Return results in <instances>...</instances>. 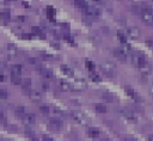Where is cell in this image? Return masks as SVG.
Listing matches in <instances>:
<instances>
[{
    "mask_svg": "<svg viewBox=\"0 0 153 141\" xmlns=\"http://www.w3.org/2000/svg\"><path fill=\"white\" fill-rule=\"evenodd\" d=\"M42 88H43L44 91H48V90H49V85H48L47 82H42Z\"/></svg>",
    "mask_w": 153,
    "mask_h": 141,
    "instance_id": "cell-39",
    "label": "cell"
},
{
    "mask_svg": "<svg viewBox=\"0 0 153 141\" xmlns=\"http://www.w3.org/2000/svg\"><path fill=\"white\" fill-rule=\"evenodd\" d=\"M7 122V117H6V115H5V112L2 111V110H0V123H6Z\"/></svg>",
    "mask_w": 153,
    "mask_h": 141,
    "instance_id": "cell-35",
    "label": "cell"
},
{
    "mask_svg": "<svg viewBox=\"0 0 153 141\" xmlns=\"http://www.w3.org/2000/svg\"><path fill=\"white\" fill-rule=\"evenodd\" d=\"M29 97H30V99H31L32 102H35V103H38V102L42 100V93H41L39 91H37V90H32V91L30 92Z\"/></svg>",
    "mask_w": 153,
    "mask_h": 141,
    "instance_id": "cell-12",
    "label": "cell"
},
{
    "mask_svg": "<svg viewBox=\"0 0 153 141\" xmlns=\"http://www.w3.org/2000/svg\"><path fill=\"white\" fill-rule=\"evenodd\" d=\"M121 49H122L127 55L131 51V47H130V44H127V43H123V47H121Z\"/></svg>",
    "mask_w": 153,
    "mask_h": 141,
    "instance_id": "cell-32",
    "label": "cell"
},
{
    "mask_svg": "<svg viewBox=\"0 0 153 141\" xmlns=\"http://www.w3.org/2000/svg\"><path fill=\"white\" fill-rule=\"evenodd\" d=\"M18 20H20V22H25V20H26V17H24V16H19V17H18Z\"/></svg>",
    "mask_w": 153,
    "mask_h": 141,
    "instance_id": "cell-43",
    "label": "cell"
},
{
    "mask_svg": "<svg viewBox=\"0 0 153 141\" xmlns=\"http://www.w3.org/2000/svg\"><path fill=\"white\" fill-rule=\"evenodd\" d=\"M90 78H91L92 81H97V82H99V81L102 80L100 76H99L97 73H91V74H90Z\"/></svg>",
    "mask_w": 153,
    "mask_h": 141,
    "instance_id": "cell-34",
    "label": "cell"
},
{
    "mask_svg": "<svg viewBox=\"0 0 153 141\" xmlns=\"http://www.w3.org/2000/svg\"><path fill=\"white\" fill-rule=\"evenodd\" d=\"M22 118H23V122H24L26 125H31V124H33L35 121H36V116H35L33 114H30V112H26Z\"/></svg>",
    "mask_w": 153,
    "mask_h": 141,
    "instance_id": "cell-10",
    "label": "cell"
},
{
    "mask_svg": "<svg viewBox=\"0 0 153 141\" xmlns=\"http://www.w3.org/2000/svg\"><path fill=\"white\" fill-rule=\"evenodd\" d=\"M49 125H50L51 128H54V129H61L62 125H63V123H62V121H61L60 118H57V117H51V118H49Z\"/></svg>",
    "mask_w": 153,
    "mask_h": 141,
    "instance_id": "cell-9",
    "label": "cell"
},
{
    "mask_svg": "<svg viewBox=\"0 0 153 141\" xmlns=\"http://www.w3.org/2000/svg\"><path fill=\"white\" fill-rule=\"evenodd\" d=\"M114 55H115L118 60H121V61H126V60H127V56H128V55H127V54H126L121 48L115 49V50H114Z\"/></svg>",
    "mask_w": 153,
    "mask_h": 141,
    "instance_id": "cell-15",
    "label": "cell"
},
{
    "mask_svg": "<svg viewBox=\"0 0 153 141\" xmlns=\"http://www.w3.org/2000/svg\"><path fill=\"white\" fill-rule=\"evenodd\" d=\"M126 92L128 93V96L130 97V98H133L135 102H141V98H140V96L133 90V88H130V87H126Z\"/></svg>",
    "mask_w": 153,
    "mask_h": 141,
    "instance_id": "cell-16",
    "label": "cell"
},
{
    "mask_svg": "<svg viewBox=\"0 0 153 141\" xmlns=\"http://www.w3.org/2000/svg\"><path fill=\"white\" fill-rule=\"evenodd\" d=\"M86 67H87L88 69H91V70H92V69L94 68V65H93V62H91L90 60H87V61H86Z\"/></svg>",
    "mask_w": 153,
    "mask_h": 141,
    "instance_id": "cell-37",
    "label": "cell"
},
{
    "mask_svg": "<svg viewBox=\"0 0 153 141\" xmlns=\"http://www.w3.org/2000/svg\"><path fill=\"white\" fill-rule=\"evenodd\" d=\"M61 72H62L65 75L69 76V78H73V76H74V70H73L71 67H68V66H61Z\"/></svg>",
    "mask_w": 153,
    "mask_h": 141,
    "instance_id": "cell-17",
    "label": "cell"
},
{
    "mask_svg": "<svg viewBox=\"0 0 153 141\" xmlns=\"http://www.w3.org/2000/svg\"><path fill=\"white\" fill-rule=\"evenodd\" d=\"M22 90H23V93L25 94V96H29L30 94V92H31V80L29 79V78H26V79H23L22 80Z\"/></svg>",
    "mask_w": 153,
    "mask_h": 141,
    "instance_id": "cell-6",
    "label": "cell"
},
{
    "mask_svg": "<svg viewBox=\"0 0 153 141\" xmlns=\"http://www.w3.org/2000/svg\"><path fill=\"white\" fill-rule=\"evenodd\" d=\"M11 81L13 85H20L22 84V79H20V75H16V74H12L11 75Z\"/></svg>",
    "mask_w": 153,
    "mask_h": 141,
    "instance_id": "cell-23",
    "label": "cell"
},
{
    "mask_svg": "<svg viewBox=\"0 0 153 141\" xmlns=\"http://www.w3.org/2000/svg\"><path fill=\"white\" fill-rule=\"evenodd\" d=\"M6 1H17V0H6Z\"/></svg>",
    "mask_w": 153,
    "mask_h": 141,
    "instance_id": "cell-49",
    "label": "cell"
},
{
    "mask_svg": "<svg viewBox=\"0 0 153 141\" xmlns=\"http://www.w3.org/2000/svg\"><path fill=\"white\" fill-rule=\"evenodd\" d=\"M8 98V92L5 88H0V99H7Z\"/></svg>",
    "mask_w": 153,
    "mask_h": 141,
    "instance_id": "cell-33",
    "label": "cell"
},
{
    "mask_svg": "<svg viewBox=\"0 0 153 141\" xmlns=\"http://www.w3.org/2000/svg\"><path fill=\"white\" fill-rule=\"evenodd\" d=\"M87 133H88V135H90L91 137H98V136L100 135L99 129L96 128V127H90V128L87 129Z\"/></svg>",
    "mask_w": 153,
    "mask_h": 141,
    "instance_id": "cell-19",
    "label": "cell"
},
{
    "mask_svg": "<svg viewBox=\"0 0 153 141\" xmlns=\"http://www.w3.org/2000/svg\"><path fill=\"white\" fill-rule=\"evenodd\" d=\"M71 86H72V90L73 91L81 92V91H85L87 88V82L84 79H76V80H74L71 84Z\"/></svg>",
    "mask_w": 153,
    "mask_h": 141,
    "instance_id": "cell-4",
    "label": "cell"
},
{
    "mask_svg": "<svg viewBox=\"0 0 153 141\" xmlns=\"http://www.w3.org/2000/svg\"><path fill=\"white\" fill-rule=\"evenodd\" d=\"M72 103H74V105H80V103L78 100H72Z\"/></svg>",
    "mask_w": 153,
    "mask_h": 141,
    "instance_id": "cell-46",
    "label": "cell"
},
{
    "mask_svg": "<svg viewBox=\"0 0 153 141\" xmlns=\"http://www.w3.org/2000/svg\"><path fill=\"white\" fill-rule=\"evenodd\" d=\"M74 2H75V5H76L79 8H81V10H85V8L87 7L86 0H74Z\"/></svg>",
    "mask_w": 153,
    "mask_h": 141,
    "instance_id": "cell-26",
    "label": "cell"
},
{
    "mask_svg": "<svg viewBox=\"0 0 153 141\" xmlns=\"http://www.w3.org/2000/svg\"><path fill=\"white\" fill-rule=\"evenodd\" d=\"M4 79H5L4 74H2V73H0V81H4Z\"/></svg>",
    "mask_w": 153,
    "mask_h": 141,
    "instance_id": "cell-45",
    "label": "cell"
},
{
    "mask_svg": "<svg viewBox=\"0 0 153 141\" xmlns=\"http://www.w3.org/2000/svg\"><path fill=\"white\" fill-rule=\"evenodd\" d=\"M0 16H1V18L6 19V20H8V19L11 18V13H10V11H7V10L1 11V12H0Z\"/></svg>",
    "mask_w": 153,
    "mask_h": 141,
    "instance_id": "cell-29",
    "label": "cell"
},
{
    "mask_svg": "<svg viewBox=\"0 0 153 141\" xmlns=\"http://www.w3.org/2000/svg\"><path fill=\"white\" fill-rule=\"evenodd\" d=\"M55 13H56V11H55L54 7H51V6H48V7H47V16H48V18H49L50 20H54Z\"/></svg>",
    "mask_w": 153,
    "mask_h": 141,
    "instance_id": "cell-22",
    "label": "cell"
},
{
    "mask_svg": "<svg viewBox=\"0 0 153 141\" xmlns=\"http://www.w3.org/2000/svg\"><path fill=\"white\" fill-rule=\"evenodd\" d=\"M6 50H7V54H8V57L13 59L18 55V48L13 44V43H8L7 47H6Z\"/></svg>",
    "mask_w": 153,
    "mask_h": 141,
    "instance_id": "cell-8",
    "label": "cell"
},
{
    "mask_svg": "<svg viewBox=\"0 0 153 141\" xmlns=\"http://www.w3.org/2000/svg\"><path fill=\"white\" fill-rule=\"evenodd\" d=\"M32 32H33L35 35H37V36H41L42 38L44 37V33H43V31H42L39 27H37V26H32Z\"/></svg>",
    "mask_w": 153,
    "mask_h": 141,
    "instance_id": "cell-27",
    "label": "cell"
},
{
    "mask_svg": "<svg viewBox=\"0 0 153 141\" xmlns=\"http://www.w3.org/2000/svg\"><path fill=\"white\" fill-rule=\"evenodd\" d=\"M102 98H103L105 102H109V103H112V102L115 100L114 96H112V94H110V93H106V92H104V93L102 94Z\"/></svg>",
    "mask_w": 153,
    "mask_h": 141,
    "instance_id": "cell-25",
    "label": "cell"
},
{
    "mask_svg": "<svg viewBox=\"0 0 153 141\" xmlns=\"http://www.w3.org/2000/svg\"><path fill=\"white\" fill-rule=\"evenodd\" d=\"M92 2H94V4H103L105 0H91Z\"/></svg>",
    "mask_w": 153,
    "mask_h": 141,
    "instance_id": "cell-44",
    "label": "cell"
},
{
    "mask_svg": "<svg viewBox=\"0 0 153 141\" xmlns=\"http://www.w3.org/2000/svg\"><path fill=\"white\" fill-rule=\"evenodd\" d=\"M42 55H43V59H47V60H53V59H54V57H53V55L47 54V53H43Z\"/></svg>",
    "mask_w": 153,
    "mask_h": 141,
    "instance_id": "cell-38",
    "label": "cell"
},
{
    "mask_svg": "<svg viewBox=\"0 0 153 141\" xmlns=\"http://www.w3.org/2000/svg\"><path fill=\"white\" fill-rule=\"evenodd\" d=\"M100 68H102L103 73L106 74L108 76H114L115 73H116V66H115L112 62H110V61L103 62L102 66H100Z\"/></svg>",
    "mask_w": 153,
    "mask_h": 141,
    "instance_id": "cell-3",
    "label": "cell"
},
{
    "mask_svg": "<svg viewBox=\"0 0 153 141\" xmlns=\"http://www.w3.org/2000/svg\"><path fill=\"white\" fill-rule=\"evenodd\" d=\"M131 12L134 13V14H141V12H142V10H141V6H137V5H134V6H131Z\"/></svg>",
    "mask_w": 153,
    "mask_h": 141,
    "instance_id": "cell-28",
    "label": "cell"
},
{
    "mask_svg": "<svg viewBox=\"0 0 153 141\" xmlns=\"http://www.w3.org/2000/svg\"><path fill=\"white\" fill-rule=\"evenodd\" d=\"M84 13L86 17H90V18H98L100 16V11L99 8H96L93 6H87L85 10H84Z\"/></svg>",
    "mask_w": 153,
    "mask_h": 141,
    "instance_id": "cell-5",
    "label": "cell"
},
{
    "mask_svg": "<svg viewBox=\"0 0 153 141\" xmlns=\"http://www.w3.org/2000/svg\"><path fill=\"white\" fill-rule=\"evenodd\" d=\"M117 111H118V114H120V115H121L126 121H128L129 123H136V122H137L136 116H135L130 110L124 109V108H121V109H118Z\"/></svg>",
    "mask_w": 153,
    "mask_h": 141,
    "instance_id": "cell-1",
    "label": "cell"
},
{
    "mask_svg": "<svg viewBox=\"0 0 153 141\" xmlns=\"http://www.w3.org/2000/svg\"><path fill=\"white\" fill-rule=\"evenodd\" d=\"M117 37H118V41H120L121 43H127V37H126V35H124L123 32L118 31V32H117Z\"/></svg>",
    "mask_w": 153,
    "mask_h": 141,
    "instance_id": "cell-30",
    "label": "cell"
},
{
    "mask_svg": "<svg viewBox=\"0 0 153 141\" xmlns=\"http://www.w3.org/2000/svg\"><path fill=\"white\" fill-rule=\"evenodd\" d=\"M27 61H29L30 63H32V65H36V63H37V60H36V59H32V57L27 59Z\"/></svg>",
    "mask_w": 153,
    "mask_h": 141,
    "instance_id": "cell-40",
    "label": "cell"
},
{
    "mask_svg": "<svg viewBox=\"0 0 153 141\" xmlns=\"http://www.w3.org/2000/svg\"><path fill=\"white\" fill-rule=\"evenodd\" d=\"M60 88H61L62 91H69V90H72V86H71V84H69L68 81H66V80H60Z\"/></svg>",
    "mask_w": 153,
    "mask_h": 141,
    "instance_id": "cell-21",
    "label": "cell"
},
{
    "mask_svg": "<svg viewBox=\"0 0 153 141\" xmlns=\"http://www.w3.org/2000/svg\"><path fill=\"white\" fill-rule=\"evenodd\" d=\"M39 111H41L42 115H48L49 111H50V109H49V106H47V105H41V106H39Z\"/></svg>",
    "mask_w": 153,
    "mask_h": 141,
    "instance_id": "cell-31",
    "label": "cell"
},
{
    "mask_svg": "<svg viewBox=\"0 0 153 141\" xmlns=\"http://www.w3.org/2000/svg\"><path fill=\"white\" fill-rule=\"evenodd\" d=\"M94 110L99 114H105L106 112V108L103 104H94Z\"/></svg>",
    "mask_w": 153,
    "mask_h": 141,
    "instance_id": "cell-24",
    "label": "cell"
},
{
    "mask_svg": "<svg viewBox=\"0 0 153 141\" xmlns=\"http://www.w3.org/2000/svg\"><path fill=\"white\" fill-rule=\"evenodd\" d=\"M65 39L68 41V42H71V43H73V38H72L71 36H67V35H66V36H65Z\"/></svg>",
    "mask_w": 153,
    "mask_h": 141,
    "instance_id": "cell-41",
    "label": "cell"
},
{
    "mask_svg": "<svg viewBox=\"0 0 153 141\" xmlns=\"http://www.w3.org/2000/svg\"><path fill=\"white\" fill-rule=\"evenodd\" d=\"M39 73L42 74V76L43 78H45V79H51L53 78V70L50 69V68H44V67H41L39 68Z\"/></svg>",
    "mask_w": 153,
    "mask_h": 141,
    "instance_id": "cell-14",
    "label": "cell"
},
{
    "mask_svg": "<svg viewBox=\"0 0 153 141\" xmlns=\"http://www.w3.org/2000/svg\"><path fill=\"white\" fill-rule=\"evenodd\" d=\"M127 33H128V36H129L130 38L136 39V38H139V36H140V30H139L137 27H135V26H129V27L127 29Z\"/></svg>",
    "mask_w": 153,
    "mask_h": 141,
    "instance_id": "cell-11",
    "label": "cell"
},
{
    "mask_svg": "<svg viewBox=\"0 0 153 141\" xmlns=\"http://www.w3.org/2000/svg\"><path fill=\"white\" fill-rule=\"evenodd\" d=\"M151 93H152V96H153V84L151 85Z\"/></svg>",
    "mask_w": 153,
    "mask_h": 141,
    "instance_id": "cell-48",
    "label": "cell"
},
{
    "mask_svg": "<svg viewBox=\"0 0 153 141\" xmlns=\"http://www.w3.org/2000/svg\"><path fill=\"white\" fill-rule=\"evenodd\" d=\"M148 140H151V141H153V134H151V135H148Z\"/></svg>",
    "mask_w": 153,
    "mask_h": 141,
    "instance_id": "cell-47",
    "label": "cell"
},
{
    "mask_svg": "<svg viewBox=\"0 0 153 141\" xmlns=\"http://www.w3.org/2000/svg\"><path fill=\"white\" fill-rule=\"evenodd\" d=\"M131 61H133L134 66H136L137 68H139L142 63H145V62H146L145 56H143V55H141V54H134V55H133V57H131Z\"/></svg>",
    "mask_w": 153,
    "mask_h": 141,
    "instance_id": "cell-7",
    "label": "cell"
},
{
    "mask_svg": "<svg viewBox=\"0 0 153 141\" xmlns=\"http://www.w3.org/2000/svg\"><path fill=\"white\" fill-rule=\"evenodd\" d=\"M69 115H71V117H72L76 123H79V124H86V123L88 122L87 116H86L84 112H81V111L73 110V111H71Z\"/></svg>",
    "mask_w": 153,
    "mask_h": 141,
    "instance_id": "cell-2",
    "label": "cell"
},
{
    "mask_svg": "<svg viewBox=\"0 0 153 141\" xmlns=\"http://www.w3.org/2000/svg\"><path fill=\"white\" fill-rule=\"evenodd\" d=\"M43 140H54L51 136H49V135H43V137H42Z\"/></svg>",
    "mask_w": 153,
    "mask_h": 141,
    "instance_id": "cell-42",
    "label": "cell"
},
{
    "mask_svg": "<svg viewBox=\"0 0 153 141\" xmlns=\"http://www.w3.org/2000/svg\"><path fill=\"white\" fill-rule=\"evenodd\" d=\"M139 70L141 72L142 75H148V74L151 73V70H152V67H151V65H149L148 62H145V63H142V65L139 67Z\"/></svg>",
    "mask_w": 153,
    "mask_h": 141,
    "instance_id": "cell-13",
    "label": "cell"
},
{
    "mask_svg": "<svg viewBox=\"0 0 153 141\" xmlns=\"http://www.w3.org/2000/svg\"><path fill=\"white\" fill-rule=\"evenodd\" d=\"M25 134H26V135H29V136H31L32 139H36V137L33 136V130H32V129H30V128H27V127L25 128Z\"/></svg>",
    "mask_w": 153,
    "mask_h": 141,
    "instance_id": "cell-36",
    "label": "cell"
},
{
    "mask_svg": "<svg viewBox=\"0 0 153 141\" xmlns=\"http://www.w3.org/2000/svg\"><path fill=\"white\" fill-rule=\"evenodd\" d=\"M26 114V110H25V108L24 106H16L14 108V115H16V117H23L24 115Z\"/></svg>",
    "mask_w": 153,
    "mask_h": 141,
    "instance_id": "cell-18",
    "label": "cell"
},
{
    "mask_svg": "<svg viewBox=\"0 0 153 141\" xmlns=\"http://www.w3.org/2000/svg\"><path fill=\"white\" fill-rule=\"evenodd\" d=\"M11 74L22 75V66L20 65H12L11 66Z\"/></svg>",
    "mask_w": 153,
    "mask_h": 141,
    "instance_id": "cell-20",
    "label": "cell"
}]
</instances>
